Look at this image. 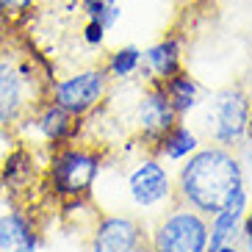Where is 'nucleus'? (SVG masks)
Segmentation results:
<instances>
[{
  "mask_svg": "<svg viewBox=\"0 0 252 252\" xmlns=\"http://www.w3.org/2000/svg\"><path fill=\"white\" fill-rule=\"evenodd\" d=\"M14 33H17V23L6 14V11H3V8H0V56H3V53L17 42Z\"/></svg>",
  "mask_w": 252,
  "mask_h": 252,
  "instance_id": "20",
  "label": "nucleus"
},
{
  "mask_svg": "<svg viewBox=\"0 0 252 252\" xmlns=\"http://www.w3.org/2000/svg\"><path fill=\"white\" fill-rule=\"evenodd\" d=\"M150 222L130 211L97 214L89 227V252H147Z\"/></svg>",
  "mask_w": 252,
  "mask_h": 252,
  "instance_id": "10",
  "label": "nucleus"
},
{
  "mask_svg": "<svg viewBox=\"0 0 252 252\" xmlns=\"http://www.w3.org/2000/svg\"><path fill=\"white\" fill-rule=\"evenodd\" d=\"M178 114L166 100L161 83H139L136 100L127 114V136L133 139V144L141 153H153L161 136L178 122Z\"/></svg>",
  "mask_w": 252,
  "mask_h": 252,
  "instance_id": "8",
  "label": "nucleus"
},
{
  "mask_svg": "<svg viewBox=\"0 0 252 252\" xmlns=\"http://www.w3.org/2000/svg\"><path fill=\"white\" fill-rule=\"evenodd\" d=\"M202 144H205V139H202L200 130H197L191 122L178 119V122L161 136V141L153 147V156H158L163 163H169V166H178V163H183L189 156H194Z\"/></svg>",
  "mask_w": 252,
  "mask_h": 252,
  "instance_id": "15",
  "label": "nucleus"
},
{
  "mask_svg": "<svg viewBox=\"0 0 252 252\" xmlns=\"http://www.w3.org/2000/svg\"><path fill=\"white\" fill-rule=\"evenodd\" d=\"M247 144H252V94H250V133H247Z\"/></svg>",
  "mask_w": 252,
  "mask_h": 252,
  "instance_id": "23",
  "label": "nucleus"
},
{
  "mask_svg": "<svg viewBox=\"0 0 252 252\" xmlns=\"http://www.w3.org/2000/svg\"><path fill=\"white\" fill-rule=\"evenodd\" d=\"M125 200H127L125 211L147 219V222L156 219L172 202H178V197H175V169L153 153H136L133 163L125 172Z\"/></svg>",
  "mask_w": 252,
  "mask_h": 252,
  "instance_id": "4",
  "label": "nucleus"
},
{
  "mask_svg": "<svg viewBox=\"0 0 252 252\" xmlns=\"http://www.w3.org/2000/svg\"><path fill=\"white\" fill-rule=\"evenodd\" d=\"M186 53V39L180 33H163L158 42L147 45L141 50V69H139V83H161L172 78L175 72L186 67L183 64Z\"/></svg>",
  "mask_w": 252,
  "mask_h": 252,
  "instance_id": "11",
  "label": "nucleus"
},
{
  "mask_svg": "<svg viewBox=\"0 0 252 252\" xmlns=\"http://www.w3.org/2000/svg\"><path fill=\"white\" fill-rule=\"evenodd\" d=\"M211 252H244V247L238 244V241H230V244H222V247H216V250Z\"/></svg>",
  "mask_w": 252,
  "mask_h": 252,
  "instance_id": "22",
  "label": "nucleus"
},
{
  "mask_svg": "<svg viewBox=\"0 0 252 252\" xmlns=\"http://www.w3.org/2000/svg\"><path fill=\"white\" fill-rule=\"evenodd\" d=\"M250 205H252L250 189H241V191L233 194L216 214L208 216V252L216 250V247H222V244L236 241L241 219H244V214L250 211Z\"/></svg>",
  "mask_w": 252,
  "mask_h": 252,
  "instance_id": "13",
  "label": "nucleus"
},
{
  "mask_svg": "<svg viewBox=\"0 0 252 252\" xmlns=\"http://www.w3.org/2000/svg\"><path fill=\"white\" fill-rule=\"evenodd\" d=\"M78 11L83 20H97L103 28L111 33L122 20V6L119 0H78Z\"/></svg>",
  "mask_w": 252,
  "mask_h": 252,
  "instance_id": "17",
  "label": "nucleus"
},
{
  "mask_svg": "<svg viewBox=\"0 0 252 252\" xmlns=\"http://www.w3.org/2000/svg\"><path fill=\"white\" fill-rule=\"evenodd\" d=\"M147 252H208V216L183 202H172L150 219Z\"/></svg>",
  "mask_w": 252,
  "mask_h": 252,
  "instance_id": "6",
  "label": "nucleus"
},
{
  "mask_svg": "<svg viewBox=\"0 0 252 252\" xmlns=\"http://www.w3.org/2000/svg\"><path fill=\"white\" fill-rule=\"evenodd\" d=\"M42 233L33 216L23 208H8L0 214V252H39Z\"/></svg>",
  "mask_w": 252,
  "mask_h": 252,
  "instance_id": "12",
  "label": "nucleus"
},
{
  "mask_svg": "<svg viewBox=\"0 0 252 252\" xmlns=\"http://www.w3.org/2000/svg\"><path fill=\"white\" fill-rule=\"evenodd\" d=\"M111 78L103 69L100 61H89L83 67L72 69V72L56 75L47 86V100L59 103L64 111H69L72 117H89L94 108L108 100L111 94Z\"/></svg>",
  "mask_w": 252,
  "mask_h": 252,
  "instance_id": "7",
  "label": "nucleus"
},
{
  "mask_svg": "<svg viewBox=\"0 0 252 252\" xmlns=\"http://www.w3.org/2000/svg\"><path fill=\"white\" fill-rule=\"evenodd\" d=\"M202 139L227 150H244L250 133V92L241 86H227L216 94H208L200 105Z\"/></svg>",
  "mask_w": 252,
  "mask_h": 252,
  "instance_id": "5",
  "label": "nucleus"
},
{
  "mask_svg": "<svg viewBox=\"0 0 252 252\" xmlns=\"http://www.w3.org/2000/svg\"><path fill=\"white\" fill-rule=\"evenodd\" d=\"M161 86H163V92H166V100L172 103V108H175V114H178L180 119L194 117V114L200 111V105L208 100L205 83H202L194 72H189L186 67L180 69V72H175L172 78L161 81Z\"/></svg>",
  "mask_w": 252,
  "mask_h": 252,
  "instance_id": "14",
  "label": "nucleus"
},
{
  "mask_svg": "<svg viewBox=\"0 0 252 252\" xmlns=\"http://www.w3.org/2000/svg\"><path fill=\"white\" fill-rule=\"evenodd\" d=\"M78 39H81V45L86 50H103L105 39H108V31L103 28V23H97V20H83Z\"/></svg>",
  "mask_w": 252,
  "mask_h": 252,
  "instance_id": "18",
  "label": "nucleus"
},
{
  "mask_svg": "<svg viewBox=\"0 0 252 252\" xmlns=\"http://www.w3.org/2000/svg\"><path fill=\"white\" fill-rule=\"evenodd\" d=\"M14 136L20 144H28L33 150L50 153L59 144L83 139V119L64 111L59 103L42 100V103L28 114V117L14 127Z\"/></svg>",
  "mask_w": 252,
  "mask_h": 252,
  "instance_id": "9",
  "label": "nucleus"
},
{
  "mask_svg": "<svg viewBox=\"0 0 252 252\" xmlns=\"http://www.w3.org/2000/svg\"><path fill=\"white\" fill-rule=\"evenodd\" d=\"M14 45L0 56V127L6 130H14L42 100H47V86L56 78L39 53L31 47L14 50Z\"/></svg>",
  "mask_w": 252,
  "mask_h": 252,
  "instance_id": "2",
  "label": "nucleus"
},
{
  "mask_svg": "<svg viewBox=\"0 0 252 252\" xmlns=\"http://www.w3.org/2000/svg\"><path fill=\"white\" fill-rule=\"evenodd\" d=\"M39 3H42V0H0V8H3L14 23H23V20H28V17L39 8Z\"/></svg>",
  "mask_w": 252,
  "mask_h": 252,
  "instance_id": "19",
  "label": "nucleus"
},
{
  "mask_svg": "<svg viewBox=\"0 0 252 252\" xmlns=\"http://www.w3.org/2000/svg\"><path fill=\"white\" fill-rule=\"evenodd\" d=\"M236 241L244 247V252H252V205H250V211L244 214V219H241V227H238Z\"/></svg>",
  "mask_w": 252,
  "mask_h": 252,
  "instance_id": "21",
  "label": "nucleus"
},
{
  "mask_svg": "<svg viewBox=\"0 0 252 252\" xmlns=\"http://www.w3.org/2000/svg\"><path fill=\"white\" fill-rule=\"evenodd\" d=\"M103 69L108 72L114 86H125V83L136 81L141 69V47L139 45H119L103 56Z\"/></svg>",
  "mask_w": 252,
  "mask_h": 252,
  "instance_id": "16",
  "label": "nucleus"
},
{
  "mask_svg": "<svg viewBox=\"0 0 252 252\" xmlns=\"http://www.w3.org/2000/svg\"><path fill=\"white\" fill-rule=\"evenodd\" d=\"M241 189H247V172L236 150L202 144L194 156L175 166L178 202L200 211L202 216L216 214Z\"/></svg>",
  "mask_w": 252,
  "mask_h": 252,
  "instance_id": "1",
  "label": "nucleus"
},
{
  "mask_svg": "<svg viewBox=\"0 0 252 252\" xmlns=\"http://www.w3.org/2000/svg\"><path fill=\"white\" fill-rule=\"evenodd\" d=\"M105 161H108V147L103 144L86 139L59 144L47 153L42 166L45 189L61 202L92 197L105 169Z\"/></svg>",
  "mask_w": 252,
  "mask_h": 252,
  "instance_id": "3",
  "label": "nucleus"
}]
</instances>
